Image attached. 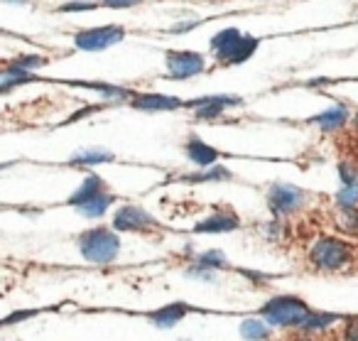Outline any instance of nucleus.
<instances>
[{
	"label": "nucleus",
	"mask_w": 358,
	"mask_h": 341,
	"mask_svg": "<svg viewBox=\"0 0 358 341\" xmlns=\"http://www.w3.org/2000/svg\"><path fill=\"white\" fill-rule=\"evenodd\" d=\"M79 248L81 256L89 263H110L120 251V241L115 233H110L108 228H91V231L81 233L79 238Z\"/></svg>",
	"instance_id": "obj_1"
},
{
	"label": "nucleus",
	"mask_w": 358,
	"mask_h": 341,
	"mask_svg": "<svg viewBox=\"0 0 358 341\" xmlns=\"http://www.w3.org/2000/svg\"><path fill=\"white\" fill-rule=\"evenodd\" d=\"M309 260L319 270H341L353 260V248L338 238H319L309 251Z\"/></svg>",
	"instance_id": "obj_2"
},
{
	"label": "nucleus",
	"mask_w": 358,
	"mask_h": 341,
	"mask_svg": "<svg viewBox=\"0 0 358 341\" xmlns=\"http://www.w3.org/2000/svg\"><path fill=\"white\" fill-rule=\"evenodd\" d=\"M309 314L307 305L294 297H275L263 307V316L273 326H302Z\"/></svg>",
	"instance_id": "obj_3"
},
{
	"label": "nucleus",
	"mask_w": 358,
	"mask_h": 341,
	"mask_svg": "<svg viewBox=\"0 0 358 341\" xmlns=\"http://www.w3.org/2000/svg\"><path fill=\"white\" fill-rule=\"evenodd\" d=\"M125 37V30L120 25H103V27H91V30H81L74 35V45L84 52H101L108 47L118 45Z\"/></svg>",
	"instance_id": "obj_4"
},
{
	"label": "nucleus",
	"mask_w": 358,
	"mask_h": 341,
	"mask_svg": "<svg viewBox=\"0 0 358 341\" xmlns=\"http://www.w3.org/2000/svg\"><path fill=\"white\" fill-rule=\"evenodd\" d=\"M304 204V192L292 184H273L268 192V207L275 216L294 214Z\"/></svg>",
	"instance_id": "obj_5"
},
{
	"label": "nucleus",
	"mask_w": 358,
	"mask_h": 341,
	"mask_svg": "<svg viewBox=\"0 0 358 341\" xmlns=\"http://www.w3.org/2000/svg\"><path fill=\"white\" fill-rule=\"evenodd\" d=\"M164 62H167V74L172 76V79H189V76L201 74L206 67L204 57H201L199 52H187V50L167 52Z\"/></svg>",
	"instance_id": "obj_6"
},
{
	"label": "nucleus",
	"mask_w": 358,
	"mask_h": 341,
	"mask_svg": "<svg viewBox=\"0 0 358 341\" xmlns=\"http://www.w3.org/2000/svg\"><path fill=\"white\" fill-rule=\"evenodd\" d=\"M113 226L118 231H148L155 226V218L140 207H123L115 211Z\"/></svg>",
	"instance_id": "obj_7"
},
{
	"label": "nucleus",
	"mask_w": 358,
	"mask_h": 341,
	"mask_svg": "<svg viewBox=\"0 0 358 341\" xmlns=\"http://www.w3.org/2000/svg\"><path fill=\"white\" fill-rule=\"evenodd\" d=\"M238 96H204V99L189 101V109L196 111V118H219L229 106H238Z\"/></svg>",
	"instance_id": "obj_8"
},
{
	"label": "nucleus",
	"mask_w": 358,
	"mask_h": 341,
	"mask_svg": "<svg viewBox=\"0 0 358 341\" xmlns=\"http://www.w3.org/2000/svg\"><path fill=\"white\" fill-rule=\"evenodd\" d=\"M133 106L140 111H174L182 109V99L177 96H164V94H135Z\"/></svg>",
	"instance_id": "obj_9"
},
{
	"label": "nucleus",
	"mask_w": 358,
	"mask_h": 341,
	"mask_svg": "<svg viewBox=\"0 0 358 341\" xmlns=\"http://www.w3.org/2000/svg\"><path fill=\"white\" fill-rule=\"evenodd\" d=\"M312 123H317L322 130H329V133H334V130L343 128L348 120V109L343 104H334L329 106L327 111H322V113H317L314 118H309Z\"/></svg>",
	"instance_id": "obj_10"
},
{
	"label": "nucleus",
	"mask_w": 358,
	"mask_h": 341,
	"mask_svg": "<svg viewBox=\"0 0 358 341\" xmlns=\"http://www.w3.org/2000/svg\"><path fill=\"white\" fill-rule=\"evenodd\" d=\"M241 221L236 214L231 211H216L211 216H206L201 223H196V231L199 233H221V231H234L238 228Z\"/></svg>",
	"instance_id": "obj_11"
},
{
	"label": "nucleus",
	"mask_w": 358,
	"mask_h": 341,
	"mask_svg": "<svg viewBox=\"0 0 358 341\" xmlns=\"http://www.w3.org/2000/svg\"><path fill=\"white\" fill-rule=\"evenodd\" d=\"M241 37H243V32L241 30H236V27H226V30L216 32V35L211 37V52L224 62L226 57L231 55V50L241 42Z\"/></svg>",
	"instance_id": "obj_12"
},
{
	"label": "nucleus",
	"mask_w": 358,
	"mask_h": 341,
	"mask_svg": "<svg viewBox=\"0 0 358 341\" xmlns=\"http://www.w3.org/2000/svg\"><path fill=\"white\" fill-rule=\"evenodd\" d=\"M187 158L192 162L201 165V167H211L219 160V153L214 148H209L206 143H201L199 138H189V143H187Z\"/></svg>",
	"instance_id": "obj_13"
},
{
	"label": "nucleus",
	"mask_w": 358,
	"mask_h": 341,
	"mask_svg": "<svg viewBox=\"0 0 358 341\" xmlns=\"http://www.w3.org/2000/svg\"><path fill=\"white\" fill-rule=\"evenodd\" d=\"M101 192H103V179H101L99 174H89V177L84 179V184L69 197V204L71 207H81V204H86L89 199L99 197Z\"/></svg>",
	"instance_id": "obj_14"
},
{
	"label": "nucleus",
	"mask_w": 358,
	"mask_h": 341,
	"mask_svg": "<svg viewBox=\"0 0 358 341\" xmlns=\"http://www.w3.org/2000/svg\"><path fill=\"white\" fill-rule=\"evenodd\" d=\"M255 50H258V40L250 35H243L238 45L231 50V55L224 60V64H243V62L250 60V55H253Z\"/></svg>",
	"instance_id": "obj_15"
},
{
	"label": "nucleus",
	"mask_w": 358,
	"mask_h": 341,
	"mask_svg": "<svg viewBox=\"0 0 358 341\" xmlns=\"http://www.w3.org/2000/svg\"><path fill=\"white\" fill-rule=\"evenodd\" d=\"M334 223L346 236H358V207L338 209V214L334 216Z\"/></svg>",
	"instance_id": "obj_16"
},
{
	"label": "nucleus",
	"mask_w": 358,
	"mask_h": 341,
	"mask_svg": "<svg viewBox=\"0 0 358 341\" xmlns=\"http://www.w3.org/2000/svg\"><path fill=\"white\" fill-rule=\"evenodd\" d=\"M185 314H187V307L185 305H169V307H164V309L155 312L152 321L157 326H174Z\"/></svg>",
	"instance_id": "obj_17"
},
{
	"label": "nucleus",
	"mask_w": 358,
	"mask_h": 341,
	"mask_svg": "<svg viewBox=\"0 0 358 341\" xmlns=\"http://www.w3.org/2000/svg\"><path fill=\"white\" fill-rule=\"evenodd\" d=\"M113 155L108 150H99V148H91V150H81V153L71 155L69 162L71 165H99V162H110Z\"/></svg>",
	"instance_id": "obj_18"
},
{
	"label": "nucleus",
	"mask_w": 358,
	"mask_h": 341,
	"mask_svg": "<svg viewBox=\"0 0 358 341\" xmlns=\"http://www.w3.org/2000/svg\"><path fill=\"white\" fill-rule=\"evenodd\" d=\"M110 204H113V197H110V194H106V192H101L99 197H94V199H89L86 204H81L79 211L84 214V216L96 218V216H101V214H103Z\"/></svg>",
	"instance_id": "obj_19"
},
{
	"label": "nucleus",
	"mask_w": 358,
	"mask_h": 341,
	"mask_svg": "<svg viewBox=\"0 0 358 341\" xmlns=\"http://www.w3.org/2000/svg\"><path fill=\"white\" fill-rule=\"evenodd\" d=\"M241 334H243L248 341H260L268 336V326H265L260 319H245L243 324H241Z\"/></svg>",
	"instance_id": "obj_20"
},
{
	"label": "nucleus",
	"mask_w": 358,
	"mask_h": 341,
	"mask_svg": "<svg viewBox=\"0 0 358 341\" xmlns=\"http://www.w3.org/2000/svg\"><path fill=\"white\" fill-rule=\"evenodd\" d=\"M356 204H358V182L343 184V187L336 192V207L348 209V207H356Z\"/></svg>",
	"instance_id": "obj_21"
},
{
	"label": "nucleus",
	"mask_w": 358,
	"mask_h": 341,
	"mask_svg": "<svg viewBox=\"0 0 358 341\" xmlns=\"http://www.w3.org/2000/svg\"><path fill=\"white\" fill-rule=\"evenodd\" d=\"M74 84L84 86V89L91 91H101L103 96H113V99H130V91L123 89V86H108V84H84V81H74Z\"/></svg>",
	"instance_id": "obj_22"
},
{
	"label": "nucleus",
	"mask_w": 358,
	"mask_h": 341,
	"mask_svg": "<svg viewBox=\"0 0 358 341\" xmlns=\"http://www.w3.org/2000/svg\"><path fill=\"white\" fill-rule=\"evenodd\" d=\"M8 64L15 67V69H22V71H32V69H37V67H45L47 57H42V55H22V57H17V60L8 62Z\"/></svg>",
	"instance_id": "obj_23"
},
{
	"label": "nucleus",
	"mask_w": 358,
	"mask_h": 341,
	"mask_svg": "<svg viewBox=\"0 0 358 341\" xmlns=\"http://www.w3.org/2000/svg\"><path fill=\"white\" fill-rule=\"evenodd\" d=\"M331 321H336V314H309L304 319L302 329H322V326H329Z\"/></svg>",
	"instance_id": "obj_24"
},
{
	"label": "nucleus",
	"mask_w": 358,
	"mask_h": 341,
	"mask_svg": "<svg viewBox=\"0 0 358 341\" xmlns=\"http://www.w3.org/2000/svg\"><path fill=\"white\" fill-rule=\"evenodd\" d=\"M192 182H211V179H231V172L226 167H211L209 172H204V174H199V177H189Z\"/></svg>",
	"instance_id": "obj_25"
},
{
	"label": "nucleus",
	"mask_w": 358,
	"mask_h": 341,
	"mask_svg": "<svg viewBox=\"0 0 358 341\" xmlns=\"http://www.w3.org/2000/svg\"><path fill=\"white\" fill-rule=\"evenodd\" d=\"M196 265L199 267H216V265H224V253L221 251H209L204 256L196 258Z\"/></svg>",
	"instance_id": "obj_26"
},
{
	"label": "nucleus",
	"mask_w": 358,
	"mask_h": 341,
	"mask_svg": "<svg viewBox=\"0 0 358 341\" xmlns=\"http://www.w3.org/2000/svg\"><path fill=\"white\" fill-rule=\"evenodd\" d=\"M338 177H341L343 184H353L358 182V169L353 162H341L338 165Z\"/></svg>",
	"instance_id": "obj_27"
},
{
	"label": "nucleus",
	"mask_w": 358,
	"mask_h": 341,
	"mask_svg": "<svg viewBox=\"0 0 358 341\" xmlns=\"http://www.w3.org/2000/svg\"><path fill=\"white\" fill-rule=\"evenodd\" d=\"M96 3H86V0H74L69 6L62 8V13H74V11H94Z\"/></svg>",
	"instance_id": "obj_28"
},
{
	"label": "nucleus",
	"mask_w": 358,
	"mask_h": 341,
	"mask_svg": "<svg viewBox=\"0 0 358 341\" xmlns=\"http://www.w3.org/2000/svg\"><path fill=\"white\" fill-rule=\"evenodd\" d=\"M341 341H358V321H348L341 334Z\"/></svg>",
	"instance_id": "obj_29"
},
{
	"label": "nucleus",
	"mask_w": 358,
	"mask_h": 341,
	"mask_svg": "<svg viewBox=\"0 0 358 341\" xmlns=\"http://www.w3.org/2000/svg\"><path fill=\"white\" fill-rule=\"evenodd\" d=\"M103 3L110 8H128V6H133V3H138V0H103Z\"/></svg>",
	"instance_id": "obj_30"
},
{
	"label": "nucleus",
	"mask_w": 358,
	"mask_h": 341,
	"mask_svg": "<svg viewBox=\"0 0 358 341\" xmlns=\"http://www.w3.org/2000/svg\"><path fill=\"white\" fill-rule=\"evenodd\" d=\"M294 341H319V339H309V336H299V339H294Z\"/></svg>",
	"instance_id": "obj_31"
},
{
	"label": "nucleus",
	"mask_w": 358,
	"mask_h": 341,
	"mask_svg": "<svg viewBox=\"0 0 358 341\" xmlns=\"http://www.w3.org/2000/svg\"><path fill=\"white\" fill-rule=\"evenodd\" d=\"M353 128H356V130H358V113H356V116H353Z\"/></svg>",
	"instance_id": "obj_32"
},
{
	"label": "nucleus",
	"mask_w": 358,
	"mask_h": 341,
	"mask_svg": "<svg viewBox=\"0 0 358 341\" xmlns=\"http://www.w3.org/2000/svg\"><path fill=\"white\" fill-rule=\"evenodd\" d=\"M6 3H10V0H6ZM20 3H25V0H20Z\"/></svg>",
	"instance_id": "obj_33"
}]
</instances>
